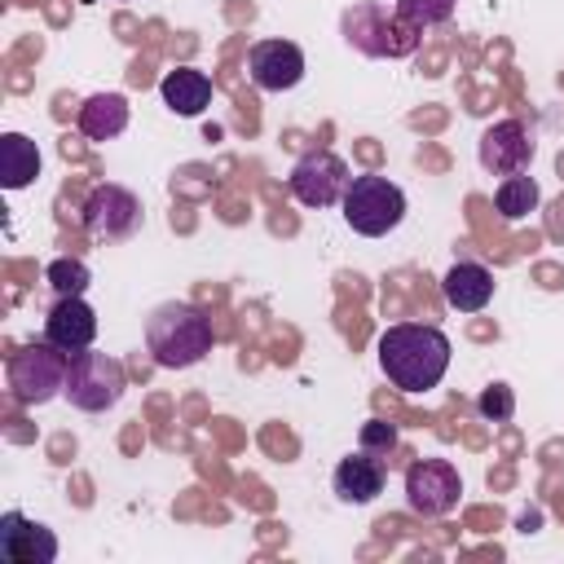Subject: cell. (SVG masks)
Wrapping results in <instances>:
<instances>
[{
	"label": "cell",
	"mask_w": 564,
	"mask_h": 564,
	"mask_svg": "<svg viewBox=\"0 0 564 564\" xmlns=\"http://www.w3.org/2000/svg\"><path fill=\"white\" fill-rule=\"evenodd\" d=\"M476 154H480V167L494 172V176H516L533 163V137L520 119H498L480 132L476 141Z\"/></svg>",
	"instance_id": "obj_10"
},
{
	"label": "cell",
	"mask_w": 564,
	"mask_h": 564,
	"mask_svg": "<svg viewBox=\"0 0 564 564\" xmlns=\"http://www.w3.org/2000/svg\"><path fill=\"white\" fill-rule=\"evenodd\" d=\"M145 348L163 370L198 366L212 352V317L189 300H167L145 317Z\"/></svg>",
	"instance_id": "obj_2"
},
{
	"label": "cell",
	"mask_w": 564,
	"mask_h": 564,
	"mask_svg": "<svg viewBox=\"0 0 564 564\" xmlns=\"http://www.w3.org/2000/svg\"><path fill=\"white\" fill-rule=\"evenodd\" d=\"M128 128V97L123 93H93L79 106V132L88 141H115Z\"/></svg>",
	"instance_id": "obj_17"
},
{
	"label": "cell",
	"mask_w": 564,
	"mask_h": 564,
	"mask_svg": "<svg viewBox=\"0 0 564 564\" xmlns=\"http://www.w3.org/2000/svg\"><path fill=\"white\" fill-rule=\"evenodd\" d=\"M476 410H480L489 423H507V419L516 414V397H511L507 383H489V388L476 397Z\"/></svg>",
	"instance_id": "obj_22"
},
{
	"label": "cell",
	"mask_w": 564,
	"mask_h": 564,
	"mask_svg": "<svg viewBox=\"0 0 564 564\" xmlns=\"http://www.w3.org/2000/svg\"><path fill=\"white\" fill-rule=\"evenodd\" d=\"M159 93H163L167 110L194 119V115H203L207 101H212V79H207L203 70H194V66H176V70H167V75L159 79Z\"/></svg>",
	"instance_id": "obj_16"
},
{
	"label": "cell",
	"mask_w": 564,
	"mask_h": 564,
	"mask_svg": "<svg viewBox=\"0 0 564 564\" xmlns=\"http://www.w3.org/2000/svg\"><path fill=\"white\" fill-rule=\"evenodd\" d=\"M441 291H445V304L458 308V313H480L489 300H494V273L476 260H458L449 264V273L441 278Z\"/></svg>",
	"instance_id": "obj_15"
},
{
	"label": "cell",
	"mask_w": 564,
	"mask_h": 564,
	"mask_svg": "<svg viewBox=\"0 0 564 564\" xmlns=\"http://www.w3.org/2000/svg\"><path fill=\"white\" fill-rule=\"evenodd\" d=\"M247 75L260 93H286L304 79V53L291 40H256L247 53Z\"/></svg>",
	"instance_id": "obj_11"
},
{
	"label": "cell",
	"mask_w": 564,
	"mask_h": 564,
	"mask_svg": "<svg viewBox=\"0 0 564 564\" xmlns=\"http://www.w3.org/2000/svg\"><path fill=\"white\" fill-rule=\"evenodd\" d=\"M344 220L361 238H383L405 220V194L379 172H361L344 189Z\"/></svg>",
	"instance_id": "obj_4"
},
{
	"label": "cell",
	"mask_w": 564,
	"mask_h": 564,
	"mask_svg": "<svg viewBox=\"0 0 564 564\" xmlns=\"http://www.w3.org/2000/svg\"><path fill=\"white\" fill-rule=\"evenodd\" d=\"M48 286L57 291V300L62 295H84L88 291V282H93V273H88V264L84 260H70V256H57L53 264H48Z\"/></svg>",
	"instance_id": "obj_20"
},
{
	"label": "cell",
	"mask_w": 564,
	"mask_h": 564,
	"mask_svg": "<svg viewBox=\"0 0 564 564\" xmlns=\"http://www.w3.org/2000/svg\"><path fill=\"white\" fill-rule=\"evenodd\" d=\"M84 229L97 242H123L141 229V198L123 185H93V194L84 198Z\"/></svg>",
	"instance_id": "obj_9"
},
{
	"label": "cell",
	"mask_w": 564,
	"mask_h": 564,
	"mask_svg": "<svg viewBox=\"0 0 564 564\" xmlns=\"http://www.w3.org/2000/svg\"><path fill=\"white\" fill-rule=\"evenodd\" d=\"M348 181H352V172H348V163L335 150H308L304 159H295V167L286 176L291 194L304 207H335V203H344Z\"/></svg>",
	"instance_id": "obj_8"
},
{
	"label": "cell",
	"mask_w": 564,
	"mask_h": 564,
	"mask_svg": "<svg viewBox=\"0 0 564 564\" xmlns=\"http://www.w3.org/2000/svg\"><path fill=\"white\" fill-rule=\"evenodd\" d=\"M123 388H128L123 366H119L110 352H93V348H84V352L70 357L66 392H62V397H66L75 410L101 414V410H110V405L123 397Z\"/></svg>",
	"instance_id": "obj_6"
},
{
	"label": "cell",
	"mask_w": 564,
	"mask_h": 564,
	"mask_svg": "<svg viewBox=\"0 0 564 564\" xmlns=\"http://www.w3.org/2000/svg\"><path fill=\"white\" fill-rule=\"evenodd\" d=\"M375 352H379V366H383L392 388L427 392V388H436L445 379L454 348H449V335L427 326V322H397V326H388L379 335Z\"/></svg>",
	"instance_id": "obj_1"
},
{
	"label": "cell",
	"mask_w": 564,
	"mask_h": 564,
	"mask_svg": "<svg viewBox=\"0 0 564 564\" xmlns=\"http://www.w3.org/2000/svg\"><path fill=\"white\" fill-rule=\"evenodd\" d=\"M40 176V150L26 132H4L0 137V185L4 189H26Z\"/></svg>",
	"instance_id": "obj_18"
},
{
	"label": "cell",
	"mask_w": 564,
	"mask_h": 564,
	"mask_svg": "<svg viewBox=\"0 0 564 564\" xmlns=\"http://www.w3.org/2000/svg\"><path fill=\"white\" fill-rule=\"evenodd\" d=\"M538 181L533 176H524V172H516V176H502V185L494 189V207H498V216L502 220H524L529 212H538Z\"/></svg>",
	"instance_id": "obj_19"
},
{
	"label": "cell",
	"mask_w": 564,
	"mask_h": 564,
	"mask_svg": "<svg viewBox=\"0 0 564 564\" xmlns=\"http://www.w3.org/2000/svg\"><path fill=\"white\" fill-rule=\"evenodd\" d=\"M44 339L48 344H57L62 352H84V348H93V339H97V313L84 304V295H62L53 308H48V317H44Z\"/></svg>",
	"instance_id": "obj_13"
},
{
	"label": "cell",
	"mask_w": 564,
	"mask_h": 564,
	"mask_svg": "<svg viewBox=\"0 0 564 564\" xmlns=\"http://www.w3.org/2000/svg\"><path fill=\"white\" fill-rule=\"evenodd\" d=\"M397 13L414 26H436V22H449L454 0H397Z\"/></svg>",
	"instance_id": "obj_21"
},
{
	"label": "cell",
	"mask_w": 564,
	"mask_h": 564,
	"mask_svg": "<svg viewBox=\"0 0 564 564\" xmlns=\"http://www.w3.org/2000/svg\"><path fill=\"white\" fill-rule=\"evenodd\" d=\"M0 560L4 564H53L57 560V538L26 520L22 511H4L0 516Z\"/></svg>",
	"instance_id": "obj_12"
},
{
	"label": "cell",
	"mask_w": 564,
	"mask_h": 564,
	"mask_svg": "<svg viewBox=\"0 0 564 564\" xmlns=\"http://www.w3.org/2000/svg\"><path fill=\"white\" fill-rule=\"evenodd\" d=\"M344 40L366 57H410L423 40V26L405 22L397 9H383L379 0H357L339 13Z\"/></svg>",
	"instance_id": "obj_3"
},
{
	"label": "cell",
	"mask_w": 564,
	"mask_h": 564,
	"mask_svg": "<svg viewBox=\"0 0 564 564\" xmlns=\"http://www.w3.org/2000/svg\"><path fill=\"white\" fill-rule=\"evenodd\" d=\"M361 449L375 454V458H388L397 449V427L383 423V419H366L361 423Z\"/></svg>",
	"instance_id": "obj_23"
},
{
	"label": "cell",
	"mask_w": 564,
	"mask_h": 564,
	"mask_svg": "<svg viewBox=\"0 0 564 564\" xmlns=\"http://www.w3.org/2000/svg\"><path fill=\"white\" fill-rule=\"evenodd\" d=\"M383 480H388L383 458H375V454H366V449L339 458V467H335V476H330L335 498H339V502H352V507L375 502V498L383 494Z\"/></svg>",
	"instance_id": "obj_14"
},
{
	"label": "cell",
	"mask_w": 564,
	"mask_h": 564,
	"mask_svg": "<svg viewBox=\"0 0 564 564\" xmlns=\"http://www.w3.org/2000/svg\"><path fill=\"white\" fill-rule=\"evenodd\" d=\"M458 494H463V476L449 458H414L405 467V502L410 511L436 520V516H449L458 507Z\"/></svg>",
	"instance_id": "obj_7"
},
{
	"label": "cell",
	"mask_w": 564,
	"mask_h": 564,
	"mask_svg": "<svg viewBox=\"0 0 564 564\" xmlns=\"http://www.w3.org/2000/svg\"><path fill=\"white\" fill-rule=\"evenodd\" d=\"M66 370H70V352H62L48 339L26 344L9 357V392L22 405H44L66 392Z\"/></svg>",
	"instance_id": "obj_5"
}]
</instances>
